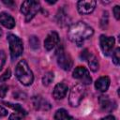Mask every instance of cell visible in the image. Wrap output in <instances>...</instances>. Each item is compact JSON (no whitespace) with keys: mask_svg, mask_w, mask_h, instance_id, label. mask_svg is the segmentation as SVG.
<instances>
[{"mask_svg":"<svg viewBox=\"0 0 120 120\" xmlns=\"http://www.w3.org/2000/svg\"><path fill=\"white\" fill-rule=\"evenodd\" d=\"M93 34H94L93 28L83 22H78L76 23H73L69 27L68 32V38L72 42H75L78 46H81L83 40L89 38Z\"/></svg>","mask_w":120,"mask_h":120,"instance_id":"obj_1","label":"cell"},{"mask_svg":"<svg viewBox=\"0 0 120 120\" xmlns=\"http://www.w3.org/2000/svg\"><path fill=\"white\" fill-rule=\"evenodd\" d=\"M16 77L23 85H30L34 81V75L24 60H21L16 66Z\"/></svg>","mask_w":120,"mask_h":120,"instance_id":"obj_2","label":"cell"},{"mask_svg":"<svg viewBox=\"0 0 120 120\" xmlns=\"http://www.w3.org/2000/svg\"><path fill=\"white\" fill-rule=\"evenodd\" d=\"M40 9V4L35 0L23 1L21 5V12L25 16V22H30Z\"/></svg>","mask_w":120,"mask_h":120,"instance_id":"obj_3","label":"cell"},{"mask_svg":"<svg viewBox=\"0 0 120 120\" xmlns=\"http://www.w3.org/2000/svg\"><path fill=\"white\" fill-rule=\"evenodd\" d=\"M8 40L9 43V49H10V55L12 59L17 58L20 56L23 52V46L22 41L20 38L13 34H9L8 36Z\"/></svg>","mask_w":120,"mask_h":120,"instance_id":"obj_4","label":"cell"},{"mask_svg":"<svg viewBox=\"0 0 120 120\" xmlns=\"http://www.w3.org/2000/svg\"><path fill=\"white\" fill-rule=\"evenodd\" d=\"M84 97V88L82 84H76L72 87V89L70 90L69 93V98H68V101L69 104L72 107H77L78 105H80L82 99Z\"/></svg>","mask_w":120,"mask_h":120,"instance_id":"obj_5","label":"cell"},{"mask_svg":"<svg viewBox=\"0 0 120 120\" xmlns=\"http://www.w3.org/2000/svg\"><path fill=\"white\" fill-rule=\"evenodd\" d=\"M57 54V63L64 70H69L72 67V60L71 57L64 51L63 47H59L56 51Z\"/></svg>","mask_w":120,"mask_h":120,"instance_id":"obj_6","label":"cell"},{"mask_svg":"<svg viewBox=\"0 0 120 120\" xmlns=\"http://www.w3.org/2000/svg\"><path fill=\"white\" fill-rule=\"evenodd\" d=\"M73 78L81 81L82 84H90L92 79L89 75L88 70L83 67H77L73 71Z\"/></svg>","mask_w":120,"mask_h":120,"instance_id":"obj_7","label":"cell"},{"mask_svg":"<svg viewBox=\"0 0 120 120\" xmlns=\"http://www.w3.org/2000/svg\"><path fill=\"white\" fill-rule=\"evenodd\" d=\"M99 42H100V47H101V50L103 52V53L105 55H109L112 51V48L114 46V38L112 37H106L104 35L100 36V38H99Z\"/></svg>","mask_w":120,"mask_h":120,"instance_id":"obj_8","label":"cell"},{"mask_svg":"<svg viewBox=\"0 0 120 120\" xmlns=\"http://www.w3.org/2000/svg\"><path fill=\"white\" fill-rule=\"evenodd\" d=\"M96 1L94 0H88V1H79L78 4H77V8H78V11L81 13V14H84V15H87V14H90L94 11L95 8H96Z\"/></svg>","mask_w":120,"mask_h":120,"instance_id":"obj_9","label":"cell"},{"mask_svg":"<svg viewBox=\"0 0 120 120\" xmlns=\"http://www.w3.org/2000/svg\"><path fill=\"white\" fill-rule=\"evenodd\" d=\"M59 42V36L56 32H51L44 40V47L47 51H51Z\"/></svg>","mask_w":120,"mask_h":120,"instance_id":"obj_10","label":"cell"},{"mask_svg":"<svg viewBox=\"0 0 120 120\" xmlns=\"http://www.w3.org/2000/svg\"><path fill=\"white\" fill-rule=\"evenodd\" d=\"M67 92H68V85L63 82H60L55 85L52 95L55 99H62L67 95Z\"/></svg>","mask_w":120,"mask_h":120,"instance_id":"obj_11","label":"cell"},{"mask_svg":"<svg viewBox=\"0 0 120 120\" xmlns=\"http://www.w3.org/2000/svg\"><path fill=\"white\" fill-rule=\"evenodd\" d=\"M0 23L6 28L11 29L15 26V20L7 12H0Z\"/></svg>","mask_w":120,"mask_h":120,"instance_id":"obj_12","label":"cell"},{"mask_svg":"<svg viewBox=\"0 0 120 120\" xmlns=\"http://www.w3.org/2000/svg\"><path fill=\"white\" fill-rule=\"evenodd\" d=\"M110 86V78L107 76L100 77L95 82V87L100 92H106Z\"/></svg>","mask_w":120,"mask_h":120,"instance_id":"obj_13","label":"cell"},{"mask_svg":"<svg viewBox=\"0 0 120 120\" xmlns=\"http://www.w3.org/2000/svg\"><path fill=\"white\" fill-rule=\"evenodd\" d=\"M33 104H34V107L38 110H49L51 108L50 103L45 99H43L41 97H34Z\"/></svg>","mask_w":120,"mask_h":120,"instance_id":"obj_14","label":"cell"},{"mask_svg":"<svg viewBox=\"0 0 120 120\" xmlns=\"http://www.w3.org/2000/svg\"><path fill=\"white\" fill-rule=\"evenodd\" d=\"M54 120H74V118L70 116L66 110L59 109L54 113Z\"/></svg>","mask_w":120,"mask_h":120,"instance_id":"obj_15","label":"cell"},{"mask_svg":"<svg viewBox=\"0 0 120 120\" xmlns=\"http://www.w3.org/2000/svg\"><path fill=\"white\" fill-rule=\"evenodd\" d=\"M87 60H88V65H89L90 69H91L92 71L96 72V71L98 69V68H99V64H98V61L97 57L94 56V55L89 54Z\"/></svg>","mask_w":120,"mask_h":120,"instance_id":"obj_16","label":"cell"},{"mask_svg":"<svg viewBox=\"0 0 120 120\" xmlns=\"http://www.w3.org/2000/svg\"><path fill=\"white\" fill-rule=\"evenodd\" d=\"M67 21H68V17L62 10H59V12L57 14V22H58V23L60 25L64 26V25L67 24Z\"/></svg>","mask_w":120,"mask_h":120,"instance_id":"obj_17","label":"cell"},{"mask_svg":"<svg viewBox=\"0 0 120 120\" xmlns=\"http://www.w3.org/2000/svg\"><path fill=\"white\" fill-rule=\"evenodd\" d=\"M53 78H54V75L52 72H47L43 78H42V83L43 85L45 86H48L49 84H51V82L53 81Z\"/></svg>","mask_w":120,"mask_h":120,"instance_id":"obj_18","label":"cell"},{"mask_svg":"<svg viewBox=\"0 0 120 120\" xmlns=\"http://www.w3.org/2000/svg\"><path fill=\"white\" fill-rule=\"evenodd\" d=\"M24 115H26V112H18V111H14V112L10 114L9 120H21Z\"/></svg>","mask_w":120,"mask_h":120,"instance_id":"obj_19","label":"cell"},{"mask_svg":"<svg viewBox=\"0 0 120 120\" xmlns=\"http://www.w3.org/2000/svg\"><path fill=\"white\" fill-rule=\"evenodd\" d=\"M29 43H30V46L33 48V49H38V45H39V41L37 37L35 36H32L29 39Z\"/></svg>","mask_w":120,"mask_h":120,"instance_id":"obj_20","label":"cell"},{"mask_svg":"<svg viewBox=\"0 0 120 120\" xmlns=\"http://www.w3.org/2000/svg\"><path fill=\"white\" fill-rule=\"evenodd\" d=\"M120 49L119 48H116L114 52L112 53V62L115 64V65H119V61H120Z\"/></svg>","mask_w":120,"mask_h":120,"instance_id":"obj_21","label":"cell"},{"mask_svg":"<svg viewBox=\"0 0 120 120\" xmlns=\"http://www.w3.org/2000/svg\"><path fill=\"white\" fill-rule=\"evenodd\" d=\"M100 104H101L102 108L106 110V109L110 106L111 101H110V99L108 98V97H100Z\"/></svg>","mask_w":120,"mask_h":120,"instance_id":"obj_22","label":"cell"},{"mask_svg":"<svg viewBox=\"0 0 120 120\" xmlns=\"http://www.w3.org/2000/svg\"><path fill=\"white\" fill-rule=\"evenodd\" d=\"M7 106H8V107H10L11 109H13L14 111H18V112H25L24 110H23V108L22 107H21V105H19V104H12V103H10V102H4Z\"/></svg>","mask_w":120,"mask_h":120,"instance_id":"obj_23","label":"cell"},{"mask_svg":"<svg viewBox=\"0 0 120 120\" xmlns=\"http://www.w3.org/2000/svg\"><path fill=\"white\" fill-rule=\"evenodd\" d=\"M10 75H11V71H10L9 68H8V69L3 73V75L0 76V82H5V81H7L8 79H9Z\"/></svg>","mask_w":120,"mask_h":120,"instance_id":"obj_24","label":"cell"},{"mask_svg":"<svg viewBox=\"0 0 120 120\" xmlns=\"http://www.w3.org/2000/svg\"><path fill=\"white\" fill-rule=\"evenodd\" d=\"M8 87L6 84H1L0 85V98H5L7 93H8Z\"/></svg>","mask_w":120,"mask_h":120,"instance_id":"obj_25","label":"cell"},{"mask_svg":"<svg viewBox=\"0 0 120 120\" xmlns=\"http://www.w3.org/2000/svg\"><path fill=\"white\" fill-rule=\"evenodd\" d=\"M5 62H6V53L4 52V51L0 50V70L2 69Z\"/></svg>","mask_w":120,"mask_h":120,"instance_id":"obj_26","label":"cell"},{"mask_svg":"<svg viewBox=\"0 0 120 120\" xmlns=\"http://www.w3.org/2000/svg\"><path fill=\"white\" fill-rule=\"evenodd\" d=\"M113 14H114V17L116 18V20H119V18H120V7L119 6H115L113 8Z\"/></svg>","mask_w":120,"mask_h":120,"instance_id":"obj_27","label":"cell"},{"mask_svg":"<svg viewBox=\"0 0 120 120\" xmlns=\"http://www.w3.org/2000/svg\"><path fill=\"white\" fill-rule=\"evenodd\" d=\"M7 114H8L7 110H6V109H4L3 107H1V106H0V117H2V116H6Z\"/></svg>","mask_w":120,"mask_h":120,"instance_id":"obj_28","label":"cell"},{"mask_svg":"<svg viewBox=\"0 0 120 120\" xmlns=\"http://www.w3.org/2000/svg\"><path fill=\"white\" fill-rule=\"evenodd\" d=\"M101 120H115V118H114V116H112V115H108V116L102 118Z\"/></svg>","mask_w":120,"mask_h":120,"instance_id":"obj_29","label":"cell"},{"mask_svg":"<svg viewBox=\"0 0 120 120\" xmlns=\"http://www.w3.org/2000/svg\"><path fill=\"white\" fill-rule=\"evenodd\" d=\"M3 2H4L6 5H8V6H11V8L14 6V2H12V1H8V2H7V1H5V0H4Z\"/></svg>","mask_w":120,"mask_h":120,"instance_id":"obj_30","label":"cell"},{"mask_svg":"<svg viewBox=\"0 0 120 120\" xmlns=\"http://www.w3.org/2000/svg\"><path fill=\"white\" fill-rule=\"evenodd\" d=\"M1 35H2V30H1V28H0V37H1Z\"/></svg>","mask_w":120,"mask_h":120,"instance_id":"obj_31","label":"cell"}]
</instances>
